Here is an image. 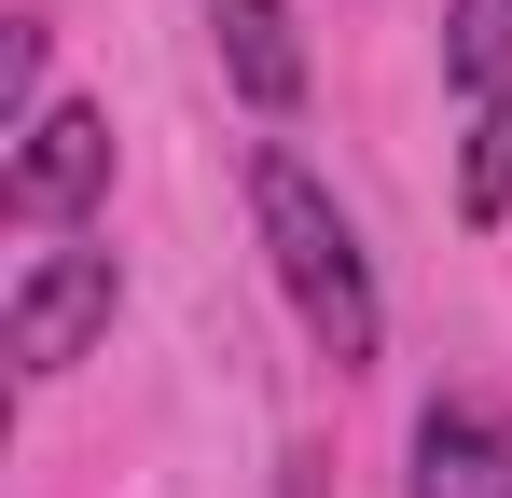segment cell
Here are the masks:
<instances>
[{
    "instance_id": "6",
    "label": "cell",
    "mask_w": 512,
    "mask_h": 498,
    "mask_svg": "<svg viewBox=\"0 0 512 498\" xmlns=\"http://www.w3.org/2000/svg\"><path fill=\"white\" fill-rule=\"evenodd\" d=\"M443 83L457 97H499L512 83V0H443Z\"/></svg>"
},
{
    "instance_id": "4",
    "label": "cell",
    "mask_w": 512,
    "mask_h": 498,
    "mask_svg": "<svg viewBox=\"0 0 512 498\" xmlns=\"http://www.w3.org/2000/svg\"><path fill=\"white\" fill-rule=\"evenodd\" d=\"M416 498H512V415L429 402L416 415Z\"/></svg>"
},
{
    "instance_id": "8",
    "label": "cell",
    "mask_w": 512,
    "mask_h": 498,
    "mask_svg": "<svg viewBox=\"0 0 512 498\" xmlns=\"http://www.w3.org/2000/svg\"><path fill=\"white\" fill-rule=\"evenodd\" d=\"M277 498H319V471H277Z\"/></svg>"
},
{
    "instance_id": "7",
    "label": "cell",
    "mask_w": 512,
    "mask_h": 498,
    "mask_svg": "<svg viewBox=\"0 0 512 498\" xmlns=\"http://www.w3.org/2000/svg\"><path fill=\"white\" fill-rule=\"evenodd\" d=\"M457 208L471 222H512V83L471 111V153H457Z\"/></svg>"
},
{
    "instance_id": "3",
    "label": "cell",
    "mask_w": 512,
    "mask_h": 498,
    "mask_svg": "<svg viewBox=\"0 0 512 498\" xmlns=\"http://www.w3.org/2000/svg\"><path fill=\"white\" fill-rule=\"evenodd\" d=\"M0 194H14V222H84L111 194V111H42L0 166Z\"/></svg>"
},
{
    "instance_id": "5",
    "label": "cell",
    "mask_w": 512,
    "mask_h": 498,
    "mask_svg": "<svg viewBox=\"0 0 512 498\" xmlns=\"http://www.w3.org/2000/svg\"><path fill=\"white\" fill-rule=\"evenodd\" d=\"M208 28H222V70L250 111H291L305 97V42H291V0H208Z\"/></svg>"
},
{
    "instance_id": "2",
    "label": "cell",
    "mask_w": 512,
    "mask_h": 498,
    "mask_svg": "<svg viewBox=\"0 0 512 498\" xmlns=\"http://www.w3.org/2000/svg\"><path fill=\"white\" fill-rule=\"evenodd\" d=\"M125 305V277H111V249H42L28 277H14V305H0V346H14V374H70L97 332Z\"/></svg>"
},
{
    "instance_id": "1",
    "label": "cell",
    "mask_w": 512,
    "mask_h": 498,
    "mask_svg": "<svg viewBox=\"0 0 512 498\" xmlns=\"http://www.w3.org/2000/svg\"><path fill=\"white\" fill-rule=\"evenodd\" d=\"M250 208H263V249H277V291H291V305H305V332L360 374V360L388 346V305H374V263H360V222L333 208V180L291 153V139H263Z\"/></svg>"
}]
</instances>
